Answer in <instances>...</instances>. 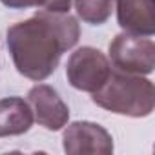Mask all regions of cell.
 I'll list each match as a JSON object with an SVG mask.
<instances>
[{
	"mask_svg": "<svg viewBox=\"0 0 155 155\" xmlns=\"http://www.w3.org/2000/svg\"><path fill=\"white\" fill-rule=\"evenodd\" d=\"M117 20L126 33L153 37V0H117Z\"/></svg>",
	"mask_w": 155,
	"mask_h": 155,
	"instance_id": "obj_7",
	"label": "cell"
},
{
	"mask_svg": "<svg viewBox=\"0 0 155 155\" xmlns=\"http://www.w3.org/2000/svg\"><path fill=\"white\" fill-rule=\"evenodd\" d=\"M35 8H40L42 11L51 13H68L71 9L73 0H33Z\"/></svg>",
	"mask_w": 155,
	"mask_h": 155,
	"instance_id": "obj_10",
	"label": "cell"
},
{
	"mask_svg": "<svg viewBox=\"0 0 155 155\" xmlns=\"http://www.w3.org/2000/svg\"><path fill=\"white\" fill-rule=\"evenodd\" d=\"M64 151L69 155H110L113 153V139L108 130H104L97 122L90 120H77L71 122L62 135Z\"/></svg>",
	"mask_w": 155,
	"mask_h": 155,
	"instance_id": "obj_5",
	"label": "cell"
},
{
	"mask_svg": "<svg viewBox=\"0 0 155 155\" xmlns=\"http://www.w3.org/2000/svg\"><path fill=\"white\" fill-rule=\"evenodd\" d=\"M28 102L33 111V119L49 131L62 130L69 120V108L60 99L57 90L48 84H37L28 93Z\"/></svg>",
	"mask_w": 155,
	"mask_h": 155,
	"instance_id": "obj_6",
	"label": "cell"
},
{
	"mask_svg": "<svg viewBox=\"0 0 155 155\" xmlns=\"http://www.w3.org/2000/svg\"><path fill=\"white\" fill-rule=\"evenodd\" d=\"M111 66L135 75H150L155 68V44L150 37L120 33L110 44Z\"/></svg>",
	"mask_w": 155,
	"mask_h": 155,
	"instance_id": "obj_4",
	"label": "cell"
},
{
	"mask_svg": "<svg viewBox=\"0 0 155 155\" xmlns=\"http://www.w3.org/2000/svg\"><path fill=\"white\" fill-rule=\"evenodd\" d=\"M113 2L115 0H73L79 18L91 26H101L111 17Z\"/></svg>",
	"mask_w": 155,
	"mask_h": 155,
	"instance_id": "obj_9",
	"label": "cell"
},
{
	"mask_svg": "<svg viewBox=\"0 0 155 155\" xmlns=\"http://www.w3.org/2000/svg\"><path fill=\"white\" fill-rule=\"evenodd\" d=\"M111 73V62L108 57L91 46L75 49L66 66L68 82L79 91L93 93L97 91Z\"/></svg>",
	"mask_w": 155,
	"mask_h": 155,
	"instance_id": "obj_3",
	"label": "cell"
},
{
	"mask_svg": "<svg viewBox=\"0 0 155 155\" xmlns=\"http://www.w3.org/2000/svg\"><path fill=\"white\" fill-rule=\"evenodd\" d=\"M93 102L111 113L126 117H148L155 108L153 82L144 75L126 73L111 68L108 81L91 93Z\"/></svg>",
	"mask_w": 155,
	"mask_h": 155,
	"instance_id": "obj_2",
	"label": "cell"
},
{
	"mask_svg": "<svg viewBox=\"0 0 155 155\" xmlns=\"http://www.w3.org/2000/svg\"><path fill=\"white\" fill-rule=\"evenodd\" d=\"M6 8L9 9H28V8H35L33 0H0Z\"/></svg>",
	"mask_w": 155,
	"mask_h": 155,
	"instance_id": "obj_11",
	"label": "cell"
},
{
	"mask_svg": "<svg viewBox=\"0 0 155 155\" xmlns=\"http://www.w3.org/2000/svg\"><path fill=\"white\" fill-rule=\"evenodd\" d=\"M79 22L69 13L38 11L11 26L6 44L17 71L40 82L57 69L62 55L79 42Z\"/></svg>",
	"mask_w": 155,
	"mask_h": 155,
	"instance_id": "obj_1",
	"label": "cell"
},
{
	"mask_svg": "<svg viewBox=\"0 0 155 155\" xmlns=\"http://www.w3.org/2000/svg\"><path fill=\"white\" fill-rule=\"evenodd\" d=\"M35 119L29 102L20 97L0 99V137H15L31 130Z\"/></svg>",
	"mask_w": 155,
	"mask_h": 155,
	"instance_id": "obj_8",
	"label": "cell"
}]
</instances>
